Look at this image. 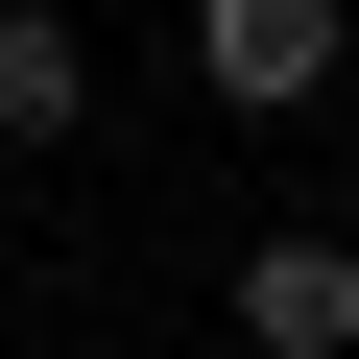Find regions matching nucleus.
Returning <instances> with one entry per match:
<instances>
[{
    "label": "nucleus",
    "mask_w": 359,
    "mask_h": 359,
    "mask_svg": "<svg viewBox=\"0 0 359 359\" xmlns=\"http://www.w3.org/2000/svg\"><path fill=\"white\" fill-rule=\"evenodd\" d=\"M335 48H359L335 0H192V72H216L240 120H287V96H335Z\"/></svg>",
    "instance_id": "f257e3e1"
},
{
    "label": "nucleus",
    "mask_w": 359,
    "mask_h": 359,
    "mask_svg": "<svg viewBox=\"0 0 359 359\" xmlns=\"http://www.w3.org/2000/svg\"><path fill=\"white\" fill-rule=\"evenodd\" d=\"M240 335H264V359H335V335H359V240H264V264H240Z\"/></svg>",
    "instance_id": "f03ea898"
},
{
    "label": "nucleus",
    "mask_w": 359,
    "mask_h": 359,
    "mask_svg": "<svg viewBox=\"0 0 359 359\" xmlns=\"http://www.w3.org/2000/svg\"><path fill=\"white\" fill-rule=\"evenodd\" d=\"M72 120H96V48L48 0H0V144H72Z\"/></svg>",
    "instance_id": "7ed1b4c3"
}]
</instances>
